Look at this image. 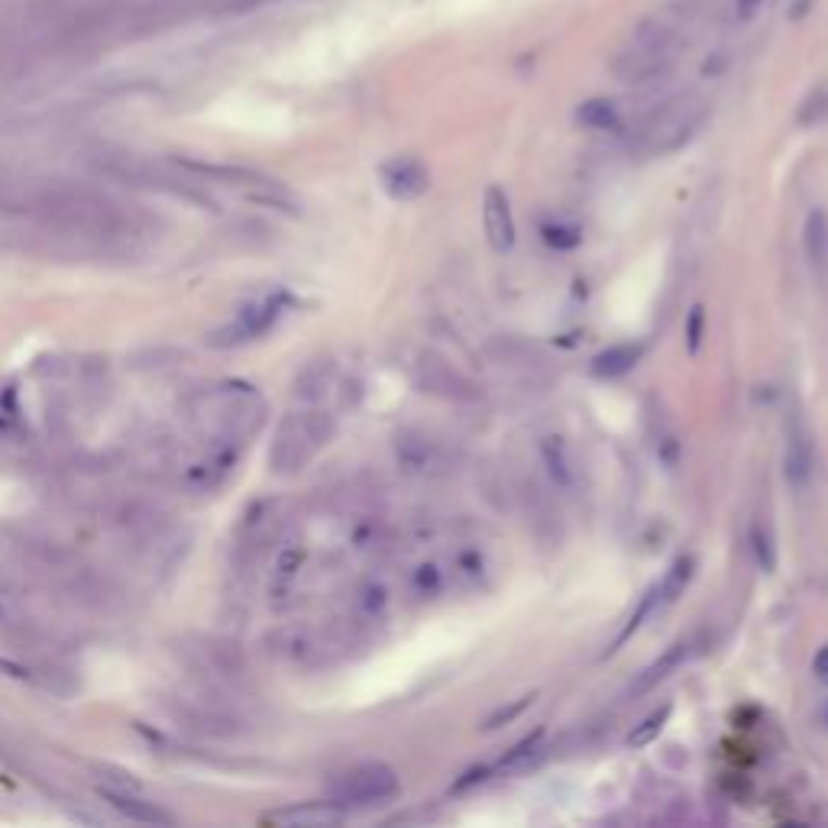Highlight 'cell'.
<instances>
[{"mask_svg": "<svg viewBox=\"0 0 828 828\" xmlns=\"http://www.w3.org/2000/svg\"><path fill=\"white\" fill-rule=\"evenodd\" d=\"M266 822L272 825H292V828H330L347 822V806L340 803H298L288 809H275L266 816Z\"/></svg>", "mask_w": 828, "mask_h": 828, "instance_id": "obj_12", "label": "cell"}, {"mask_svg": "<svg viewBox=\"0 0 828 828\" xmlns=\"http://www.w3.org/2000/svg\"><path fill=\"white\" fill-rule=\"evenodd\" d=\"M799 127H816V123L828 120V88H816L806 94V101L796 110Z\"/></svg>", "mask_w": 828, "mask_h": 828, "instance_id": "obj_20", "label": "cell"}, {"mask_svg": "<svg viewBox=\"0 0 828 828\" xmlns=\"http://www.w3.org/2000/svg\"><path fill=\"white\" fill-rule=\"evenodd\" d=\"M414 385H418L421 392L434 395V398H444V402H453V405H473L482 398L479 385L466 376L463 369L453 366L447 356H440L434 350H421L414 356Z\"/></svg>", "mask_w": 828, "mask_h": 828, "instance_id": "obj_6", "label": "cell"}, {"mask_svg": "<svg viewBox=\"0 0 828 828\" xmlns=\"http://www.w3.org/2000/svg\"><path fill=\"white\" fill-rule=\"evenodd\" d=\"M693 567L696 560L693 557H680L673 563V567L664 573V579L657 583V599H660V612L670 609V605L683 596V589L689 586V579H693Z\"/></svg>", "mask_w": 828, "mask_h": 828, "instance_id": "obj_18", "label": "cell"}, {"mask_svg": "<svg viewBox=\"0 0 828 828\" xmlns=\"http://www.w3.org/2000/svg\"><path fill=\"white\" fill-rule=\"evenodd\" d=\"M676 49H680V43H676V33L670 26L644 23L625 43V49L615 55L612 72L625 85H651V81L670 72Z\"/></svg>", "mask_w": 828, "mask_h": 828, "instance_id": "obj_3", "label": "cell"}, {"mask_svg": "<svg viewBox=\"0 0 828 828\" xmlns=\"http://www.w3.org/2000/svg\"><path fill=\"white\" fill-rule=\"evenodd\" d=\"M379 182L392 201H418L431 188V172L418 156H392L379 165Z\"/></svg>", "mask_w": 828, "mask_h": 828, "instance_id": "obj_8", "label": "cell"}, {"mask_svg": "<svg viewBox=\"0 0 828 828\" xmlns=\"http://www.w3.org/2000/svg\"><path fill=\"white\" fill-rule=\"evenodd\" d=\"M689 654H693V641H676V644H670L667 651L654 660V664H647V667L638 673V680L631 683L628 693H631V696H644V693H651V689L664 683L676 667H683V664H686Z\"/></svg>", "mask_w": 828, "mask_h": 828, "instance_id": "obj_13", "label": "cell"}, {"mask_svg": "<svg viewBox=\"0 0 828 828\" xmlns=\"http://www.w3.org/2000/svg\"><path fill=\"white\" fill-rule=\"evenodd\" d=\"M709 117V107L696 94H676L664 104H657L651 114L634 127L631 143L644 156H667L683 149L693 136L702 130V123Z\"/></svg>", "mask_w": 828, "mask_h": 828, "instance_id": "obj_1", "label": "cell"}, {"mask_svg": "<svg viewBox=\"0 0 828 828\" xmlns=\"http://www.w3.org/2000/svg\"><path fill=\"white\" fill-rule=\"evenodd\" d=\"M803 253L809 259V269L822 282H828V211H822V207L809 211L803 224Z\"/></svg>", "mask_w": 828, "mask_h": 828, "instance_id": "obj_14", "label": "cell"}, {"mask_svg": "<svg viewBox=\"0 0 828 828\" xmlns=\"http://www.w3.org/2000/svg\"><path fill=\"white\" fill-rule=\"evenodd\" d=\"M334 437V418L324 411H295L279 424L272 440V469L279 476H295L301 473L317 453L327 447V440Z\"/></svg>", "mask_w": 828, "mask_h": 828, "instance_id": "obj_2", "label": "cell"}, {"mask_svg": "<svg viewBox=\"0 0 828 828\" xmlns=\"http://www.w3.org/2000/svg\"><path fill=\"white\" fill-rule=\"evenodd\" d=\"M395 463L411 479H447L460 469V453L444 437H437L424 427H408L395 437Z\"/></svg>", "mask_w": 828, "mask_h": 828, "instance_id": "obj_4", "label": "cell"}, {"mask_svg": "<svg viewBox=\"0 0 828 828\" xmlns=\"http://www.w3.org/2000/svg\"><path fill=\"white\" fill-rule=\"evenodd\" d=\"M398 796H402V780H398L395 770L382 761L353 764L330 780V799L347 809L350 806H360V809L385 806Z\"/></svg>", "mask_w": 828, "mask_h": 828, "instance_id": "obj_5", "label": "cell"}, {"mask_svg": "<svg viewBox=\"0 0 828 828\" xmlns=\"http://www.w3.org/2000/svg\"><path fill=\"white\" fill-rule=\"evenodd\" d=\"M783 476L796 492L809 489L816 476V431L799 408L786 411L783 421Z\"/></svg>", "mask_w": 828, "mask_h": 828, "instance_id": "obj_7", "label": "cell"}, {"mask_svg": "<svg viewBox=\"0 0 828 828\" xmlns=\"http://www.w3.org/2000/svg\"><path fill=\"white\" fill-rule=\"evenodd\" d=\"M670 709H673L670 702H664V706L654 709L651 715H647V719L628 735V744H631V748H644V744H651L654 738H660V731H664V722L670 719Z\"/></svg>", "mask_w": 828, "mask_h": 828, "instance_id": "obj_19", "label": "cell"}, {"mask_svg": "<svg viewBox=\"0 0 828 828\" xmlns=\"http://www.w3.org/2000/svg\"><path fill=\"white\" fill-rule=\"evenodd\" d=\"M285 305H288L285 295H272L266 301H259V305L246 308L233 324H227L224 330H217V334L211 337V343L214 347H233V343H246V340L262 337L282 317Z\"/></svg>", "mask_w": 828, "mask_h": 828, "instance_id": "obj_9", "label": "cell"}, {"mask_svg": "<svg viewBox=\"0 0 828 828\" xmlns=\"http://www.w3.org/2000/svg\"><path fill=\"white\" fill-rule=\"evenodd\" d=\"M482 227H486V240L499 256H505L515 246V217H512V201L502 185H489L482 195Z\"/></svg>", "mask_w": 828, "mask_h": 828, "instance_id": "obj_10", "label": "cell"}, {"mask_svg": "<svg viewBox=\"0 0 828 828\" xmlns=\"http://www.w3.org/2000/svg\"><path fill=\"white\" fill-rule=\"evenodd\" d=\"M576 117L589 130H621V123H625L618 104L609 101V98H589V101H583V104H579V110H576Z\"/></svg>", "mask_w": 828, "mask_h": 828, "instance_id": "obj_17", "label": "cell"}, {"mask_svg": "<svg viewBox=\"0 0 828 828\" xmlns=\"http://www.w3.org/2000/svg\"><path fill=\"white\" fill-rule=\"evenodd\" d=\"M812 673H816V680L828 686V644L822 647V651L812 657Z\"/></svg>", "mask_w": 828, "mask_h": 828, "instance_id": "obj_24", "label": "cell"}, {"mask_svg": "<svg viewBox=\"0 0 828 828\" xmlns=\"http://www.w3.org/2000/svg\"><path fill=\"white\" fill-rule=\"evenodd\" d=\"M531 699H534V696H521V699L515 702V706H512V709H502V712H495V715H492V719H489V725H486V728H499V722H512V719H515V715H518V712H521L524 706H528V702H531Z\"/></svg>", "mask_w": 828, "mask_h": 828, "instance_id": "obj_23", "label": "cell"}, {"mask_svg": "<svg viewBox=\"0 0 828 828\" xmlns=\"http://www.w3.org/2000/svg\"><path fill=\"white\" fill-rule=\"evenodd\" d=\"M537 457L544 463L547 479L554 482L560 492H576L579 486V460L570 447V440L563 434H544L537 440Z\"/></svg>", "mask_w": 828, "mask_h": 828, "instance_id": "obj_11", "label": "cell"}, {"mask_svg": "<svg viewBox=\"0 0 828 828\" xmlns=\"http://www.w3.org/2000/svg\"><path fill=\"white\" fill-rule=\"evenodd\" d=\"M641 343H612L609 350H602L592 356V363H589V372L596 379H621V376H628V372L638 366L641 360Z\"/></svg>", "mask_w": 828, "mask_h": 828, "instance_id": "obj_15", "label": "cell"}, {"mask_svg": "<svg viewBox=\"0 0 828 828\" xmlns=\"http://www.w3.org/2000/svg\"><path fill=\"white\" fill-rule=\"evenodd\" d=\"M544 240L554 246V250H576L583 243V233L567 224H544Z\"/></svg>", "mask_w": 828, "mask_h": 828, "instance_id": "obj_21", "label": "cell"}, {"mask_svg": "<svg viewBox=\"0 0 828 828\" xmlns=\"http://www.w3.org/2000/svg\"><path fill=\"white\" fill-rule=\"evenodd\" d=\"M104 799L117 812H123L127 819L133 822H146V825H172V816L169 812H162L159 806L146 803L140 796H130V793H117V790H104Z\"/></svg>", "mask_w": 828, "mask_h": 828, "instance_id": "obj_16", "label": "cell"}, {"mask_svg": "<svg viewBox=\"0 0 828 828\" xmlns=\"http://www.w3.org/2000/svg\"><path fill=\"white\" fill-rule=\"evenodd\" d=\"M702 330H706V311L699 305L689 311V321H686V343H689V353H699V343H702Z\"/></svg>", "mask_w": 828, "mask_h": 828, "instance_id": "obj_22", "label": "cell"}, {"mask_svg": "<svg viewBox=\"0 0 828 828\" xmlns=\"http://www.w3.org/2000/svg\"><path fill=\"white\" fill-rule=\"evenodd\" d=\"M761 4H764V0H738V7H741L744 17H751V13H754L757 7H761Z\"/></svg>", "mask_w": 828, "mask_h": 828, "instance_id": "obj_25", "label": "cell"}]
</instances>
